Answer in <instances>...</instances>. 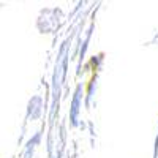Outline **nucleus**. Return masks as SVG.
<instances>
[{
  "instance_id": "obj_1",
  "label": "nucleus",
  "mask_w": 158,
  "mask_h": 158,
  "mask_svg": "<svg viewBox=\"0 0 158 158\" xmlns=\"http://www.w3.org/2000/svg\"><path fill=\"white\" fill-rule=\"evenodd\" d=\"M79 98H81V87H77L74 100H73V109H71V120H73V123H76V115H77V109H79Z\"/></svg>"
}]
</instances>
